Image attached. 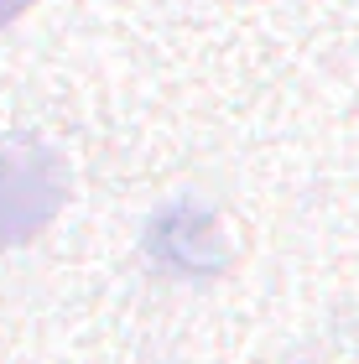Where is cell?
I'll use <instances>...</instances> for the list:
<instances>
[{
	"label": "cell",
	"mask_w": 359,
	"mask_h": 364,
	"mask_svg": "<svg viewBox=\"0 0 359 364\" xmlns=\"http://www.w3.org/2000/svg\"><path fill=\"white\" fill-rule=\"evenodd\" d=\"M73 198V167L58 146L16 136L0 141V250H21L53 229Z\"/></svg>",
	"instance_id": "6da1fadb"
},
{
	"label": "cell",
	"mask_w": 359,
	"mask_h": 364,
	"mask_svg": "<svg viewBox=\"0 0 359 364\" xmlns=\"http://www.w3.org/2000/svg\"><path fill=\"white\" fill-rule=\"evenodd\" d=\"M141 255L156 276L214 281L230 266V240H224L219 208H208L203 198H172V203H161L141 229Z\"/></svg>",
	"instance_id": "7a4b0ae2"
},
{
	"label": "cell",
	"mask_w": 359,
	"mask_h": 364,
	"mask_svg": "<svg viewBox=\"0 0 359 364\" xmlns=\"http://www.w3.org/2000/svg\"><path fill=\"white\" fill-rule=\"evenodd\" d=\"M31 6H37V0H0V31H6L11 21H21Z\"/></svg>",
	"instance_id": "3957f363"
}]
</instances>
